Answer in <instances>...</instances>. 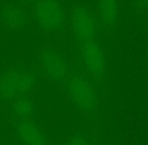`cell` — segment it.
<instances>
[{"label": "cell", "mask_w": 148, "mask_h": 145, "mask_svg": "<svg viewBox=\"0 0 148 145\" xmlns=\"http://www.w3.org/2000/svg\"><path fill=\"white\" fill-rule=\"evenodd\" d=\"M34 80L30 75L19 70H12L0 78V97L13 100L20 96H27L34 90Z\"/></svg>", "instance_id": "cell-1"}, {"label": "cell", "mask_w": 148, "mask_h": 145, "mask_svg": "<svg viewBox=\"0 0 148 145\" xmlns=\"http://www.w3.org/2000/svg\"><path fill=\"white\" fill-rule=\"evenodd\" d=\"M35 17L38 25L45 31H56L62 26L64 13L56 0H40L35 5Z\"/></svg>", "instance_id": "cell-2"}, {"label": "cell", "mask_w": 148, "mask_h": 145, "mask_svg": "<svg viewBox=\"0 0 148 145\" xmlns=\"http://www.w3.org/2000/svg\"><path fill=\"white\" fill-rule=\"evenodd\" d=\"M40 66L47 79L56 86L66 81V65L62 57L53 49H43L40 53Z\"/></svg>", "instance_id": "cell-3"}, {"label": "cell", "mask_w": 148, "mask_h": 145, "mask_svg": "<svg viewBox=\"0 0 148 145\" xmlns=\"http://www.w3.org/2000/svg\"><path fill=\"white\" fill-rule=\"evenodd\" d=\"M72 25L75 36L81 44L94 40L95 21L86 6L78 5L75 7L72 14Z\"/></svg>", "instance_id": "cell-4"}, {"label": "cell", "mask_w": 148, "mask_h": 145, "mask_svg": "<svg viewBox=\"0 0 148 145\" xmlns=\"http://www.w3.org/2000/svg\"><path fill=\"white\" fill-rule=\"evenodd\" d=\"M81 53L85 66L94 77H101L105 71V55L102 47L94 40L81 44Z\"/></svg>", "instance_id": "cell-5"}, {"label": "cell", "mask_w": 148, "mask_h": 145, "mask_svg": "<svg viewBox=\"0 0 148 145\" xmlns=\"http://www.w3.org/2000/svg\"><path fill=\"white\" fill-rule=\"evenodd\" d=\"M70 94L81 110L88 111L95 105V94L90 83L83 77H75L70 83Z\"/></svg>", "instance_id": "cell-6"}, {"label": "cell", "mask_w": 148, "mask_h": 145, "mask_svg": "<svg viewBox=\"0 0 148 145\" xmlns=\"http://www.w3.org/2000/svg\"><path fill=\"white\" fill-rule=\"evenodd\" d=\"M16 131L25 145H45V137L40 128L30 119L16 120Z\"/></svg>", "instance_id": "cell-7"}, {"label": "cell", "mask_w": 148, "mask_h": 145, "mask_svg": "<svg viewBox=\"0 0 148 145\" xmlns=\"http://www.w3.org/2000/svg\"><path fill=\"white\" fill-rule=\"evenodd\" d=\"M0 19L6 27L10 29H18L26 22L25 12L16 4H7L0 11Z\"/></svg>", "instance_id": "cell-8"}, {"label": "cell", "mask_w": 148, "mask_h": 145, "mask_svg": "<svg viewBox=\"0 0 148 145\" xmlns=\"http://www.w3.org/2000/svg\"><path fill=\"white\" fill-rule=\"evenodd\" d=\"M11 109L16 120L31 119L34 113V103L28 96H20L11 100Z\"/></svg>", "instance_id": "cell-9"}, {"label": "cell", "mask_w": 148, "mask_h": 145, "mask_svg": "<svg viewBox=\"0 0 148 145\" xmlns=\"http://www.w3.org/2000/svg\"><path fill=\"white\" fill-rule=\"evenodd\" d=\"M100 17L108 25H113L119 18V5L116 0H99Z\"/></svg>", "instance_id": "cell-10"}, {"label": "cell", "mask_w": 148, "mask_h": 145, "mask_svg": "<svg viewBox=\"0 0 148 145\" xmlns=\"http://www.w3.org/2000/svg\"><path fill=\"white\" fill-rule=\"evenodd\" d=\"M133 4L138 11L145 12L148 10V0H133Z\"/></svg>", "instance_id": "cell-11"}, {"label": "cell", "mask_w": 148, "mask_h": 145, "mask_svg": "<svg viewBox=\"0 0 148 145\" xmlns=\"http://www.w3.org/2000/svg\"><path fill=\"white\" fill-rule=\"evenodd\" d=\"M64 145H88V143H87L84 139H82V138L76 137V138L70 139Z\"/></svg>", "instance_id": "cell-12"}, {"label": "cell", "mask_w": 148, "mask_h": 145, "mask_svg": "<svg viewBox=\"0 0 148 145\" xmlns=\"http://www.w3.org/2000/svg\"><path fill=\"white\" fill-rule=\"evenodd\" d=\"M23 1H25V2H28V1H30V0H23Z\"/></svg>", "instance_id": "cell-13"}]
</instances>
